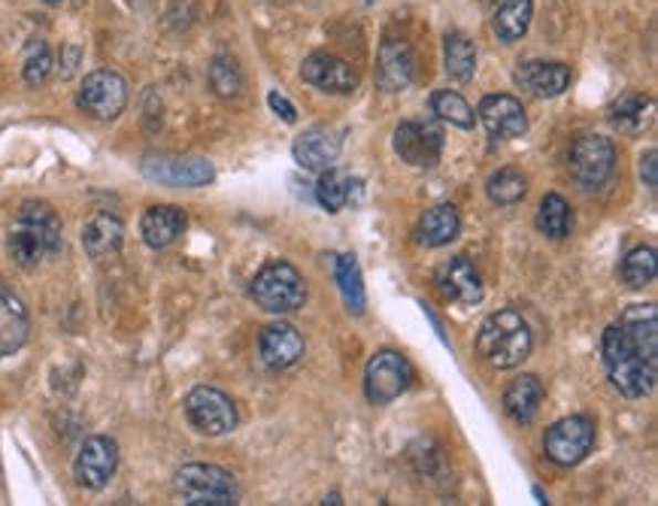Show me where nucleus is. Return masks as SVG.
Returning <instances> with one entry per match:
<instances>
[{"instance_id":"f257e3e1","label":"nucleus","mask_w":658,"mask_h":506,"mask_svg":"<svg viewBox=\"0 0 658 506\" xmlns=\"http://www.w3.org/2000/svg\"><path fill=\"white\" fill-rule=\"evenodd\" d=\"M600 355H604V367L607 377L616 389L623 391L625 398H647L649 391L656 389L658 377V358L647 355L637 346L628 330L616 321L604 330L600 337Z\"/></svg>"},{"instance_id":"f03ea898","label":"nucleus","mask_w":658,"mask_h":506,"mask_svg":"<svg viewBox=\"0 0 658 506\" xmlns=\"http://www.w3.org/2000/svg\"><path fill=\"white\" fill-rule=\"evenodd\" d=\"M7 249L22 271H34L43 259H55L61 252L59 212L43 201L22 203L7 236Z\"/></svg>"},{"instance_id":"7ed1b4c3","label":"nucleus","mask_w":658,"mask_h":506,"mask_svg":"<svg viewBox=\"0 0 658 506\" xmlns=\"http://www.w3.org/2000/svg\"><path fill=\"white\" fill-rule=\"evenodd\" d=\"M531 328L516 309H498L477 334V352L498 370L519 367L531 355Z\"/></svg>"},{"instance_id":"20e7f679","label":"nucleus","mask_w":658,"mask_h":506,"mask_svg":"<svg viewBox=\"0 0 658 506\" xmlns=\"http://www.w3.org/2000/svg\"><path fill=\"white\" fill-rule=\"evenodd\" d=\"M249 297L264 313H294L306 301L304 276L289 261H268L249 285Z\"/></svg>"},{"instance_id":"39448f33","label":"nucleus","mask_w":658,"mask_h":506,"mask_svg":"<svg viewBox=\"0 0 658 506\" xmlns=\"http://www.w3.org/2000/svg\"><path fill=\"white\" fill-rule=\"evenodd\" d=\"M177 492L191 506H234L237 479L216 464H186L177 471Z\"/></svg>"},{"instance_id":"423d86ee","label":"nucleus","mask_w":658,"mask_h":506,"mask_svg":"<svg viewBox=\"0 0 658 506\" xmlns=\"http://www.w3.org/2000/svg\"><path fill=\"white\" fill-rule=\"evenodd\" d=\"M571 177L583 191H598L607 186L616 167V146L610 137L600 134H583L571 146Z\"/></svg>"},{"instance_id":"0eeeda50","label":"nucleus","mask_w":658,"mask_h":506,"mask_svg":"<svg viewBox=\"0 0 658 506\" xmlns=\"http://www.w3.org/2000/svg\"><path fill=\"white\" fill-rule=\"evenodd\" d=\"M412 379V365L400 352L383 349L367 361L365 370V394L367 401L376 407H386V403L398 401L404 391L410 389Z\"/></svg>"},{"instance_id":"6e6552de","label":"nucleus","mask_w":658,"mask_h":506,"mask_svg":"<svg viewBox=\"0 0 658 506\" xmlns=\"http://www.w3.org/2000/svg\"><path fill=\"white\" fill-rule=\"evenodd\" d=\"M592 446H595V422L588 415L558 419L546 431V436H543V452L558 467H574V464H579L592 452Z\"/></svg>"},{"instance_id":"1a4fd4ad","label":"nucleus","mask_w":658,"mask_h":506,"mask_svg":"<svg viewBox=\"0 0 658 506\" xmlns=\"http://www.w3.org/2000/svg\"><path fill=\"white\" fill-rule=\"evenodd\" d=\"M186 415L191 428L203 436H224L237 428V407L234 401L219 389L198 386L188 391Z\"/></svg>"},{"instance_id":"9d476101","label":"nucleus","mask_w":658,"mask_h":506,"mask_svg":"<svg viewBox=\"0 0 658 506\" xmlns=\"http://www.w3.org/2000/svg\"><path fill=\"white\" fill-rule=\"evenodd\" d=\"M76 104L83 106L85 113L101 122H113L125 113L128 106V83L125 76H118L116 71H94L88 73L80 85Z\"/></svg>"},{"instance_id":"9b49d317","label":"nucleus","mask_w":658,"mask_h":506,"mask_svg":"<svg viewBox=\"0 0 658 506\" xmlns=\"http://www.w3.org/2000/svg\"><path fill=\"white\" fill-rule=\"evenodd\" d=\"M143 177L170 189H200L216 179V170L207 158H174V155H149L143 158Z\"/></svg>"},{"instance_id":"f8f14e48","label":"nucleus","mask_w":658,"mask_h":506,"mask_svg":"<svg viewBox=\"0 0 658 506\" xmlns=\"http://www.w3.org/2000/svg\"><path fill=\"white\" fill-rule=\"evenodd\" d=\"M118 467V446L109 440V436H88L80 452H76V461H73V476L76 483L88 488V492H101L109 485V479L116 476Z\"/></svg>"},{"instance_id":"ddd939ff","label":"nucleus","mask_w":658,"mask_h":506,"mask_svg":"<svg viewBox=\"0 0 658 506\" xmlns=\"http://www.w3.org/2000/svg\"><path fill=\"white\" fill-rule=\"evenodd\" d=\"M395 152L410 167H435L443 155V130L435 122H400L395 128Z\"/></svg>"},{"instance_id":"4468645a","label":"nucleus","mask_w":658,"mask_h":506,"mask_svg":"<svg viewBox=\"0 0 658 506\" xmlns=\"http://www.w3.org/2000/svg\"><path fill=\"white\" fill-rule=\"evenodd\" d=\"M416 80V52L407 40L388 36L376 55V85L383 92H404Z\"/></svg>"},{"instance_id":"2eb2a0df","label":"nucleus","mask_w":658,"mask_h":506,"mask_svg":"<svg viewBox=\"0 0 658 506\" xmlns=\"http://www.w3.org/2000/svg\"><path fill=\"white\" fill-rule=\"evenodd\" d=\"M437 288L447 301L461 306L480 304L482 295H485L480 271H477V264L468 255H456V259L443 261L437 267Z\"/></svg>"},{"instance_id":"dca6fc26","label":"nucleus","mask_w":658,"mask_h":506,"mask_svg":"<svg viewBox=\"0 0 658 506\" xmlns=\"http://www.w3.org/2000/svg\"><path fill=\"white\" fill-rule=\"evenodd\" d=\"M301 80L318 92H328V95H353L358 88V73L353 71V64H346L328 52H313L301 64Z\"/></svg>"},{"instance_id":"f3484780","label":"nucleus","mask_w":658,"mask_h":506,"mask_svg":"<svg viewBox=\"0 0 658 506\" xmlns=\"http://www.w3.org/2000/svg\"><path fill=\"white\" fill-rule=\"evenodd\" d=\"M480 122L494 140H513L529 130L525 106L519 104L513 95H485L480 101Z\"/></svg>"},{"instance_id":"a211bd4d","label":"nucleus","mask_w":658,"mask_h":506,"mask_svg":"<svg viewBox=\"0 0 658 506\" xmlns=\"http://www.w3.org/2000/svg\"><path fill=\"white\" fill-rule=\"evenodd\" d=\"M513 80L531 97H558L571 85V67L562 61H525L516 67Z\"/></svg>"},{"instance_id":"6ab92c4d","label":"nucleus","mask_w":658,"mask_h":506,"mask_svg":"<svg viewBox=\"0 0 658 506\" xmlns=\"http://www.w3.org/2000/svg\"><path fill=\"white\" fill-rule=\"evenodd\" d=\"M343 137L337 130L316 125V128L304 130L297 140H294V161L304 167V170H328L334 167V161L341 158Z\"/></svg>"},{"instance_id":"aec40b11","label":"nucleus","mask_w":658,"mask_h":506,"mask_svg":"<svg viewBox=\"0 0 658 506\" xmlns=\"http://www.w3.org/2000/svg\"><path fill=\"white\" fill-rule=\"evenodd\" d=\"M261 361L271 367V370H285V367L297 365L304 358V337L297 334L294 325L276 321L261 330L259 340Z\"/></svg>"},{"instance_id":"412c9836","label":"nucleus","mask_w":658,"mask_h":506,"mask_svg":"<svg viewBox=\"0 0 658 506\" xmlns=\"http://www.w3.org/2000/svg\"><path fill=\"white\" fill-rule=\"evenodd\" d=\"M31 334V316L28 306L12 295L10 288L0 285V361L22 349Z\"/></svg>"},{"instance_id":"4be33fe9","label":"nucleus","mask_w":658,"mask_h":506,"mask_svg":"<svg viewBox=\"0 0 658 506\" xmlns=\"http://www.w3.org/2000/svg\"><path fill=\"white\" fill-rule=\"evenodd\" d=\"M140 231L149 249L170 246V243H177L179 234L186 231V212L179 210V207H170V203L149 207L146 215H143Z\"/></svg>"},{"instance_id":"5701e85b","label":"nucleus","mask_w":658,"mask_h":506,"mask_svg":"<svg viewBox=\"0 0 658 506\" xmlns=\"http://www.w3.org/2000/svg\"><path fill=\"white\" fill-rule=\"evenodd\" d=\"M125 243V222L113 212H97L83 228V246L88 259H106L116 255Z\"/></svg>"},{"instance_id":"b1692460","label":"nucleus","mask_w":658,"mask_h":506,"mask_svg":"<svg viewBox=\"0 0 658 506\" xmlns=\"http://www.w3.org/2000/svg\"><path fill=\"white\" fill-rule=\"evenodd\" d=\"M543 382L534 373H522L519 379H513L504 391V410L506 415L519 424H529L534 422V415L541 410L543 403Z\"/></svg>"},{"instance_id":"393cba45","label":"nucleus","mask_w":658,"mask_h":506,"mask_svg":"<svg viewBox=\"0 0 658 506\" xmlns=\"http://www.w3.org/2000/svg\"><path fill=\"white\" fill-rule=\"evenodd\" d=\"M461 231V215L459 210L452 207V203H440L435 210H428L422 215V222H419V243L428 249L437 246H447L452 243Z\"/></svg>"},{"instance_id":"a878e982","label":"nucleus","mask_w":658,"mask_h":506,"mask_svg":"<svg viewBox=\"0 0 658 506\" xmlns=\"http://www.w3.org/2000/svg\"><path fill=\"white\" fill-rule=\"evenodd\" d=\"M443 67H447L449 80L456 83H468L477 73V46L468 34L461 31H449L443 36Z\"/></svg>"},{"instance_id":"bb28decb","label":"nucleus","mask_w":658,"mask_h":506,"mask_svg":"<svg viewBox=\"0 0 658 506\" xmlns=\"http://www.w3.org/2000/svg\"><path fill=\"white\" fill-rule=\"evenodd\" d=\"M534 19V0H504L494 15V34L501 43H516L529 34Z\"/></svg>"},{"instance_id":"cd10ccee","label":"nucleus","mask_w":658,"mask_h":506,"mask_svg":"<svg viewBox=\"0 0 658 506\" xmlns=\"http://www.w3.org/2000/svg\"><path fill=\"white\" fill-rule=\"evenodd\" d=\"M574 228V212L562 194H546L537 210V231L550 240H564Z\"/></svg>"},{"instance_id":"c85d7f7f","label":"nucleus","mask_w":658,"mask_h":506,"mask_svg":"<svg viewBox=\"0 0 658 506\" xmlns=\"http://www.w3.org/2000/svg\"><path fill=\"white\" fill-rule=\"evenodd\" d=\"M337 285H341L346 309L355 313V316H362L367 306V295L365 283H362V267H358L355 255H341V259H337Z\"/></svg>"},{"instance_id":"c756f323","label":"nucleus","mask_w":658,"mask_h":506,"mask_svg":"<svg viewBox=\"0 0 658 506\" xmlns=\"http://www.w3.org/2000/svg\"><path fill=\"white\" fill-rule=\"evenodd\" d=\"M485 194L498 207H513V203H519L529 194V179L522 177L516 167H504V170H498V173L489 177Z\"/></svg>"},{"instance_id":"7c9ffc66","label":"nucleus","mask_w":658,"mask_h":506,"mask_svg":"<svg viewBox=\"0 0 658 506\" xmlns=\"http://www.w3.org/2000/svg\"><path fill=\"white\" fill-rule=\"evenodd\" d=\"M649 109H652V101L647 95H623L610 106L613 128L625 130V134H637L640 128H647Z\"/></svg>"},{"instance_id":"2f4dec72","label":"nucleus","mask_w":658,"mask_h":506,"mask_svg":"<svg viewBox=\"0 0 658 506\" xmlns=\"http://www.w3.org/2000/svg\"><path fill=\"white\" fill-rule=\"evenodd\" d=\"M431 113H435L440 122H449V125H456L461 130H470L477 125V113H473V106L459 95V92H435L431 95Z\"/></svg>"},{"instance_id":"473e14b6","label":"nucleus","mask_w":658,"mask_h":506,"mask_svg":"<svg viewBox=\"0 0 658 506\" xmlns=\"http://www.w3.org/2000/svg\"><path fill=\"white\" fill-rule=\"evenodd\" d=\"M619 273H623V283L628 285V288H644V285H649L652 280H656V273H658L656 249L652 246L631 249V252L623 259Z\"/></svg>"},{"instance_id":"72a5a7b5","label":"nucleus","mask_w":658,"mask_h":506,"mask_svg":"<svg viewBox=\"0 0 658 506\" xmlns=\"http://www.w3.org/2000/svg\"><path fill=\"white\" fill-rule=\"evenodd\" d=\"M349 186H353V182L343 177L341 170H334V167L322 170V177H318L316 182L318 207L325 212H341L346 203L353 201V189H349Z\"/></svg>"},{"instance_id":"f704fd0d","label":"nucleus","mask_w":658,"mask_h":506,"mask_svg":"<svg viewBox=\"0 0 658 506\" xmlns=\"http://www.w3.org/2000/svg\"><path fill=\"white\" fill-rule=\"evenodd\" d=\"M210 85L219 97H237L243 92V71L231 55H216L210 64Z\"/></svg>"},{"instance_id":"c9c22d12","label":"nucleus","mask_w":658,"mask_h":506,"mask_svg":"<svg viewBox=\"0 0 658 506\" xmlns=\"http://www.w3.org/2000/svg\"><path fill=\"white\" fill-rule=\"evenodd\" d=\"M52 67H55V61H52V52H49V46L43 43V40H36V43H31V49H28V55H24L22 80L31 85V88H36V85L46 83L49 73H52Z\"/></svg>"},{"instance_id":"e433bc0d","label":"nucleus","mask_w":658,"mask_h":506,"mask_svg":"<svg viewBox=\"0 0 658 506\" xmlns=\"http://www.w3.org/2000/svg\"><path fill=\"white\" fill-rule=\"evenodd\" d=\"M268 104H271V109L282 118V122H289V125L297 122V109H294L292 101L282 95V92H271V95H268Z\"/></svg>"},{"instance_id":"4c0bfd02","label":"nucleus","mask_w":658,"mask_h":506,"mask_svg":"<svg viewBox=\"0 0 658 506\" xmlns=\"http://www.w3.org/2000/svg\"><path fill=\"white\" fill-rule=\"evenodd\" d=\"M640 177H644V186L649 191H656L658 186V152L656 149H649L644 158H640Z\"/></svg>"},{"instance_id":"58836bf2","label":"nucleus","mask_w":658,"mask_h":506,"mask_svg":"<svg viewBox=\"0 0 658 506\" xmlns=\"http://www.w3.org/2000/svg\"><path fill=\"white\" fill-rule=\"evenodd\" d=\"M64 76H71L73 67H76V61H80V49L76 46H64Z\"/></svg>"},{"instance_id":"ea45409f","label":"nucleus","mask_w":658,"mask_h":506,"mask_svg":"<svg viewBox=\"0 0 658 506\" xmlns=\"http://www.w3.org/2000/svg\"><path fill=\"white\" fill-rule=\"evenodd\" d=\"M534 497H537V504H550V500H546V495H543V488H534Z\"/></svg>"},{"instance_id":"a19ab883","label":"nucleus","mask_w":658,"mask_h":506,"mask_svg":"<svg viewBox=\"0 0 658 506\" xmlns=\"http://www.w3.org/2000/svg\"><path fill=\"white\" fill-rule=\"evenodd\" d=\"M322 504H343V500H341V495H331V497H325Z\"/></svg>"},{"instance_id":"79ce46f5","label":"nucleus","mask_w":658,"mask_h":506,"mask_svg":"<svg viewBox=\"0 0 658 506\" xmlns=\"http://www.w3.org/2000/svg\"><path fill=\"white\" fill-rule=\"evenodd\" d=\"M43 3H61V0H43Z\"/></svg>"}]
</instances>
